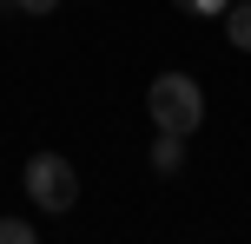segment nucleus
Wrapping results in <instances>:
<instances>
[{
  "label": "nucleus",
  "instance_id": "39448f33",
  "mask_svg": "<svg viewBox=\"0 0 251 244\" xmlns=\"http://www.w3.org/2000/svg\"><path fill=\"white\" fill-rule=\"evenodd\" d=\"M178 13H192V20H225V7L231 0H172Z\"/></svg>",
  "mask_w": 251,
  "mask_h": 244
},
{
  "label": "nucleus",
  "instance_id": "7ed1b4c3",
  "mask_svg": "<svg viewBox=\"0 0 251 244\" xmlns=\"http://www.w3.org/2000/svg\"><path fill=\"white\" fill-rule=\"evenodd\" d=\"M152 172H159V178L185 172V132H159V139H152Z\"/></svg>",
  "mask_w": 251,
  "mask_h": 244
},
{
  "label": "nucleus",
  "instance_id": "0eeeda50",
  "mask_svg": "<svg viewBox=\"0 0 251 244\" xmlns=\"http://www.w3.org/2000/svg\"><path fill=\"white\" fill-rule=\"evenodd\" d=\"M60 0H0V13H26V20H40V13H53Z\"/></svg>",
  "mask_w": 251,
  "mask_h": 244
},
{
  "label": "nucleus",
  "instance_id": "f257e3e1",
  "mask_svg": "<svg viewBox=\"0 0 251 244\" xmlns=\"http://www.w3.org/2000/svg\"><path fill=\"white\" fill-rule=\"evenodd\" d=\"M146 112H152L159 132H185V139H192V132L205 126V92H199L192 73H159L152 92H146Z\"/></svg>",
  "mask_w": 251,
  "mask_h": 244
},
{
  "label": "nucleus",
  "instance_id": "423d86ee",
  "mask_svg": "<svg viewBox=\"0 0 251 244\" xmlns=\"http://www.w3.org/2000/svg\"><path fill=\"white\" fill-rule=\"evenodd\" d=\"M40 231H33V224H26V218H0V244H33Z\"/></svg>",
  "mask_w": 251,
  "mask_h": 244
},
{
  "label": "nucleus",
  "instance_id": "f03ea898",
  "mask_svg": "<svg viewBox=\"0 0 251 244\" xmlns=\"http://www.w3.org/2000/svg\"><path fill=\"white\" fill-rule=\"evenodd\" d=\"M20 178H26V198H33L40 211H73L79 205V172L66 165L60 152H33Z\"/></svg>",
  "mask_w": 251,
  "mask_h": 244
},
{
  "label": "nucleus",
  "instance_id": "20e7f679",
  "mask_svg": "<svg viewBox=\"0 0 251 244\" xmlns=\"http://www.w3.org/2000/svg\"><path fill=\"white\" fill-rule=\"evenodd\" d=\"M225 33H231L238 53H251V0H231V7H225Z\"/></svg>",
  "mask_w": 251,
  "mask_h": 244
}]
</instances>
